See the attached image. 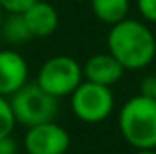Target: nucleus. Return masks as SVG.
I'll use <instances>...</instances> for the list:
<instances>
[{"label": "nucleus", "mask_w": 156, "mask_h": 154, "mask_svg": "<svg viewBox=\"0 0 156 154\" xmlns=\"http://www.w3.org/2000/svg\"><path fill=\"white\" fill-rule=\"evenodd\" d=\"M107 51L125 69H144L156 56V38L144 22L125 18L111 26Z\"/></svg>", "instance_id": "f257e3e1"}, {"label": "nucleus", "mask_w": 156, "mask_h": 154, "mask_svg": "<svg viewBox=\"0 0 156 154\" xmlns=\"http://www.w3.org/2000/svg\"><path fill=\"white\" fill-rule=\"evenodd\" d=\"M123 140L136 151L156 149V100L147 94L129 98L118 114Z\"/></svg>", "instance_id": "f03ea898"}, {"label": "nucleus", "mask_w": 156, "mask_h": 154, "mask_svg": "<svg viewBox=\"0 0 156 154\" xmlns=\"http://www.w3.org/2000/svg\"><path fill=\"white\" fill-rule=\"evenodd\" d=\"M16 123L35 127L40 123L55 121L58 114V98L49 94L38 83H26L9 98Z\"/></svg>", "instance_id": "7ed1b4c3"}, {"label": "nucleus", "mask_w": 156, "mask_h": 154, "mask_svg": "<svg viewBox=\"0 0 156 154\" xmlns=\"http://www.w3.org/2000/svg\"><path fill=\"white\" fill-rule=\"evenodd\" d=\"M82 82H83V67L75 58L66 54L45 60L37 76V83L56 98L71 96Z\"/></svg>", "instance_id": "20e7f679"}, {"label": "nucleus", "mask_w": 156, "mask_h": 154, "mask_svg": "<svg viewBox=\"0 0 156 154\" xmlns=\"http://www.w3.org/2000/svg\"><path fill=\"white\" fill-rule=\"evenodd\" d=\"M71 107L80 121L100 123L113 113L115 96L111 87L83 80L71 94Z\"/></svg>", "instance_id": "39448f33"}, {"label": "nucleus", "mask_w": 156, "mask_h": 154, "mask_svg": "<svg viewBox=\"0 0 156 154\" xmlns=\"http://www.w3.org/2000/svg\"><path fill=\"white\" fill-rule=\"evenodd\" d=\"M24 145L27 154H66L71 145V138L62 125L47 121L27 129Z\"/></svg>", "instance_id": "423d86ee"}, {"label": "nucleus", "mask_w": 156, "mask_h": 154, "mask_svg": "<svg viewBox=\"0 0 156 154\" xmlns=\"http://www.w3.org/2000/svg\"><path fill=\"white\" fill-rule=\"evenodd\" d=\"M27 83V62L11 49L0 51V94L11 96Z\"/></svg>", "instance_id": "0eeeda50"}, {"label": "nucleus", "mask_w": 156, "mask_h": 154, "mask_svg": "<svg viewBox=\"0 0 156 154\" xmlns=\"http://www.w3.org/2000/svg\"><path fill=\"white\" fill-rule=\"evenodd\" d=\"M125 67L118 62L116 58L107 51V53H98L87 58L83 65V78L100 85H115L123 76Z\"/></svg>", "instance_id": "6e6552de"}, {"label": "nucleus", "mask_w": 156, "mask_h": 154, "mask_svg": "<svg viewBox=\"0 0 156 154\" xmlns=\"http://www.w3.org/2000/svg\"><path fill=\"white\" fill-rule=\"evenodd\" d=\"M26 24L33 35V38H47L51 37L56 29H58V11L55 9L53 4L45 2V0H38L33 5H29L26 11H22Z\"/></svg>", "instance_id": "1a4fd4ad"}, {"label": "nucleus", "mask_w": 156, "mask_h": 154, "mask_svg": "<svg viewBox=\"0 0 156 154\" xmlns=\"http://www.w3.org/2000/svg\"><path fill=\"white\" fill-rule=\"evenodd\" d=\"M89 2L94 16L107 26H115L127 18L129 0H89Z\"/></svg>", "instance_id": "9d476101"}, {"label": "nucleus", "mask_w": 156, "mask_h": 154, "mask_svg": "<svg viewBox=\"0 0 156 154\" xmlns=\"http://www.w3.org/2000/svg\"><path fill=\"white\" fill-rule=\"evenodd\" d=\"M0 33L7 44H13V45L24 44V42L33 38L22 13H7V16L2 20Z\"/></svg>", "instance_id": "9b49d317"}, {"label": "nucleus", "mask_w": 156, "mask_h": 154, "mask_svg": "<svg viewBox=\"0 0 156 154\" xmlns=\"http://www.w3.org/2000/svg\"><path fill=\"white\" fill-rule=\"evenodd\" d=\"M15 123H16V118H15V113H13L11 102L5 96L0 94V138L13 134Z\"/></svg>", "instance_id": "f8f14e48"}, {"label": "nucleus", "mask_w": 156, "mask_h": 154, "mask_svg": "<svg viewBox=\"0 0 156 154\" xmlns=\"http://www.w3.org/2000/svg\"><path fill=\"white\" fill-rule=\"evenodd\" d=\"M35 2L38 0H0V5L4 7L5 13H22Z\"/></svg>", "instance_id": "ddd939ff"}, {"label": "nucleus", "mask_w": 156, "mask_h": 154, "mask_svg": "<svg viewBox=\"0 0 156 154\" xmlns=\"http://www.w3.org/2000/svg\"><path fill=\"white\" fill-rule=\"evenodd\" d=\"M136 5H138L140 15L147 22L156 24V0H136Z\"/></svg>", "instance_id": "4468645a"}, {"label": "nucleus", "mask_w": 156, "mask_h": 154, "mask_svg": "<svg viewBox=\"0 0 156 154\" xmlns=\"http://www.w3.org/2000/svg\"><path fill=\"white\" fill-rule=\"evenodd\" d=\"M0 154H16V142L11 134L0 138Z\"/></svg>", "instance_id": "2eb2a0df"}, {"label": "nucleus", "mask_w": 156, "mask_h": 154, "mask_svg": "<svg viewBox=\"0 0 156 154\" xmlns=\"http://www.w3.org/2000/svg\"><path fill=\"white\" fill-rule=\"evenodd\" d=\"M142 94L153 96L156 100V76H149L142 82Z\"/></svg>", "instance_id": "dca6fc26"}, {"label": "nucleus", "mask_w": 156, "mask_h": 154, "mask_svg": "<svg viewBox=\"0 0 156 154\" xmlns=\"http://www.w3.org/2000/svg\"><path fill=\"white\" fill-rule=\"evenodd\" d=\"M134 154H156V149L154 151H136Z\"/></svg>", "instance_id": "f3484780"}, {"label": "nucleus", "mask_w": 156, "mask_h": 154, "mask_svg": "<svg viewBox=\"0 0 156 154\" xmlns=\"http://www.w3.org/2000/svg\"><path fill=\"white\" fill-rule=\"evenodd\" d=\"M2 20H4V7L0 5V26H2Z\"/></svg>", "instance_id": "a211bd4d"}, {"label": "nucleus", "mask_w": 156, "mask_h": 154, "mask_svg": "<svg viewBox=\"0 0 156 154\" xmlns=\"http://www.w3.org/2000/svg\"><path fill=\"white\" fill-rule=\"evenodd\" d=\"M73 2H83V0H73Z\"/></svg>", "instance_id": "6ab92c4d"}]
</instances>
